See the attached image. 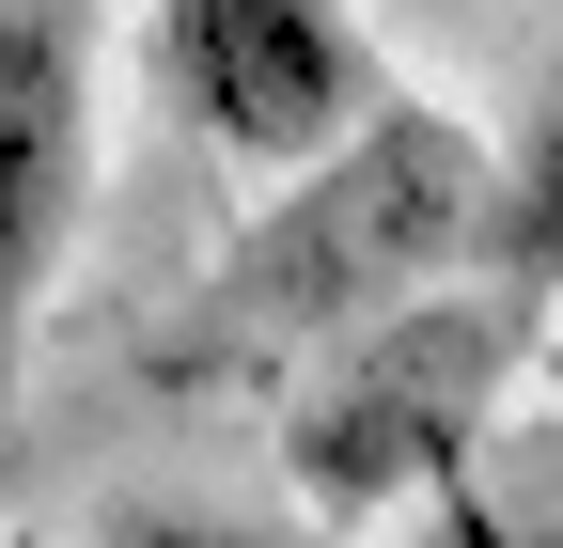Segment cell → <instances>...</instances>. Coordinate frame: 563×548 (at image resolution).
I'll return each instance as SVG.
<instances>
[{
    "instance_id": "1",
    "label": "cell",
    "mask_w": 563,
    "mask_h": 548,
    "mask_svg": "<svg viewBox=\"0 0 563 548\" xmlns=\"http://www.w3.org/2000/svg\"><path fill=\"white\" fill-rule=\"evenodd\" d=\"M266 204L235 220V251L203 266V346H329L422 283L485 266V220H501V142L470 110L376 95L361 125H329L313 157L251 173Z\"/></svg>"
},
{
    "instance_id": "2",
    "label": "cell",
    "mask_w": 563,
    "mask_h": 548,
    "mask_svg": "<svg viewBox=\"0 0 563 548\" xmlns=\"http://www.w3.org/2000/svg\"><path fill=\"white\" fill-rule=\"evenodd\" d=\"M517 283L501 298H454L422 283L361 329H329L313 376L282 392V486H298V517L329 533H376V517H470V454L485 424H501V376H517Z\"/></svg>"
},
{
    "instance_id": "3",
    "label": "cell",
    "mask_w": 563,
    "mask_h": 548,
    "mask_svg": "<svg viewBox=\"0 0 563 548\" xmlns=\"http://www.w3.org/2000/svg\"><path fill=\"white\" fill-rule=\"evenodd\" d=\"M141 79H157V110L203 157L282 173L329 125H361L391 95V63L344 0H141Z\"/></svg>"
},
{
    "instance_id": "4",
    "label": "cell",
    "mask_w": 563,
    "mask_h": 548,
    "mask_svg": "<svg viewBox=\"0 0 563 548\" xmlns=\"http://www.w3.org/2000/svg\"><path fill=\"white\" fill-rule=\"evenodd\" d=\"M79 204H95V32L79 0H0V424L63 298Z\"/></svg>"
},
{
    "instance_id": "5",
    "label": "cell",
    "mask_w": 563,
    "mask_h": 548,
    "mask_svg": "<svg viewBox=\"0 0 563 548\" xmlns=\"http://www.w3.org/2000/svg\"><path fill=\"white\" fill-rule=\"evenodd\" d=\"M485 266L517 298H563V63L532 79L517 142H501V220H485Z\"/></svg>"
}]
</instances>
